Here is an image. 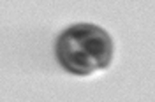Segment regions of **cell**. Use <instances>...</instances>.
Here are the masks:
<instances>
[{"instance_id":"1","label":"cell","mask_w":155,"mask_h":102,"mask_svg":"<svg viewBox=\"0 0 155 102\" xmlns=\"http://www.w3.org/2000/svg\"><path fill=\"white\" fill-rule=\"evenodd\" d=\"M57 58L69 72L79 76L92 74L95 69L107 67L111 60V41L95 25H74L57 41Z\"/></svg>"}]
</instances>
